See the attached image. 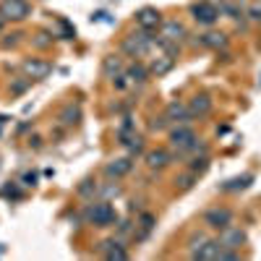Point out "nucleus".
<instances>
[{
  "instance_id": "obj_3",
  "label": "nucleus",
  "mask_w": 261,
  "mask_h": 261,
  "mask_svg": "<svg viewBox=\"0 0 261 261\" xmlns=\"http://www.w3.org/2000/svg\"><path fill=\"white\" fill-rule=\"evenodd\" d=\"M151 45H154V37H149V32H139V34H130L125 42H123V50L128 53V55H134V58H139V55H144Z\"/></svg>"
},
{
  "instance_id": "obj_5",
  "label": "nucleus",
  "mask_w": 261,
  "mask_h": 261,
  "mask_svg": "<svg viewBox=\"0 0 261 261\" xmlns=\"http://www.w3.org/2000/svg\"><path fill=\"white\" fill-rule=\"evenodd\" d=\"M136 24L144 29V32H154L157 27H162V16L157 8H141L136 13Z\"/></svg>"
},
{
  "instance_id": "obj_4",
  "label": "nucleus",
  "mask_w": 261,
  "mask_h": 261,
  "mask_svg": "<svg viewBox=\"0 0 261 261\" xmlns=\"http://www.w3.org/2000/svg\"><path fill=\"white\" fill-rule=\"evenodd\" d=\"M204 225L212 230H225L227 225H232V212L225 206H214L204 214Z\"/></svg>"
},
{
  "instance_id": "obj_27",
  "label": "nucleus",
  "mask_w": 261,
  "mask_h": 261,
  "mask_svg": "<svg viewBox=\"0 0 261 261\" xmlns=\"http://www.w3.org/2000/svg\"><path fill=\"white\" fill-rule=\"evenodd\" d=\"M130 232V222H120L118 225V235H128Z\"/></svg>"
},
{
  "instance_id": "obj_19",
  "label": "nucleus",
  "mask_w": 261,
  "mask_h": 261,
  "mask_svg": "<svg viewBox=\"0 0 261 261\" xmlns=\"http://www.w3.org/2000/svg\"><path fill=\"white\" fill-rule=\"evenodd\" d=\"M188 170L193 172V175H201V172H206V170H209V157H193L191 165H188Z\"/></svg>"
},
{
  "instance_id": "obj_14",
  "label": "nucleus",
  "mask_w": 261,
  "mask_h": 261,
  "mask_svg": "<svg viewBox=\"0 0 261 261\" xmlns=\"http://www.w3.org/2000/svg\"><path fill=\"white\" fill-rule=\"evenodd\" d=\"M188 110H191L193 115H206V113L212 110V99H209L206 94H196V97L191 99V105H188Z\"/></svg>"
},
{
  "instance_id": "obj_26",
  "label": "nucleus",
  "mask_w": 261,
  "mask_h": 261,
  "mask_svg": "<svg viewBox=\"0 0 261 261\" xmlns=\"http://www.w3.org/2000/svg\"><path fill=\"white\" fill-rule=\"evenodd\" d=\"M222 11H225L230 18H238V16H241V11H238L235 6H222Z\"/></svg>"
},
{
  "instance_id": "obj_18",
  "label": "nucleus",
  "mask_w": 261,
  "mask_h": 261,
  "mask_svg": "<svg viewBox=\"0 0 261 261\" xmlns=\"http://www.w3.org/2000/svg\"><path fill=\"white\" fill-rule=\"evenodd\" d=\"M180 34H183V27L178 24V21H167V24L162 27V37H165V39H172V42H175Z\"/></svg>"
},
{
  "instance_id": "obj_32",
  "label": "nucleus",
  "mask_w": 261,
  "mask_h": 261,
  "mask_svg": "<svg viewBox=\"0 0 261 261\" xmlns=\"http://www.w3.org/2000/svg\"><path fill=\"white\" fill-rule=\"evenodd\" d=\"M3 21H6V18H3V16H0V29H3Z\"/></svg>"
},
{
  "instance_id": "obj_23",
  "label": "nucleus",
  "mask_w": 261,
  "mask_h": 261,
  "mask_svg": "<svg viewBox=\"0 0 261 261\" xmlns=\"http://www.w3.org/2000/svg\"><path fill=\"white\" fill-rule=\"evenodd\" d=\"M139 227H141V238H144L151 227H154V217H151V214H141L139 217Z\"/></svg>"
},
{
  "instance_id": "obj_25",
  "label": "nucleus",
  "mask_w": 261,
  "mask_h": 261,
  "mask_svg": "<svg viewBox=\"0 0 261 261\" xmlns=\"http://www.w3.org/2000/svg\"><path fill=\"white\" fill-rule=\"evenodd\" d=\"M92 191H97V186H94L92 180H86V183H84V186L79 188V193H81V196H89Z\"/></svg>"
},
{
  "instance_id": "obj_8",
  "label": "nucleus",
  "mask_w": 261,
  "mask_h": 261,
  "mask_svg": "<svg viewBox=\"0 0 261 261\" xmlns=\"http://www.w3.org/2000/svg\"><path fill=\"white\" fill-rule=\"evenodd\" d=\"M165 118L180 125V123H191V120H193V113L188 110V107H186L183 102H178V99H175V102H170V105H167V115H165Z\"/></svg>"
},
{
  "instance_id": "obj_16",
  "label": "nucleus",
  "mask_w": 261,
  "mask_h": 261,
  "mask_svg": "<svg viewBox=\"0 0 261 261\" xmlns=\"http://www.w3.org/2000/svg\"><path fill=\"white\" fill-rule=\"evenodd\" d=\"M199 42H201L204 47H209V50H220V47H225V42H227V39H225L222 32H209V34H204Z\"/></svg>"
},
{
  "instance_id": "obj_28",
  "label": "nucleus",
  "mask_w": 261,
  "mask_h": 261,
  "mask_svg": "<svg viewBox=\"0 0 261 261\" xmlns=\"http://www.w3.org/2000/svg\"><path fill=\"white\" fill-rule=\"evenodd\" d=\"M27 84H29V81H16V84H13V92H16V94H21V92L27 89Z\"/></svg>"
},
{
  "instance_id": "obj_24",
  "label": "nucleus",
  "mask_w": 261,
  "mask_h": 261,
  "mask_svg": "<svg viewBox=\"0 0 261 261\" xmlns=\"http://www.w3.org/2000/svg\"><path fill=\"white\" fill-rule=\"evenodd\" d=\"M193 180H196V175H193V172H191V170H188V175H183V178H178V180H175V183H178V186H180V188H183V191H188V188H191V186H193Z\"/></svg>"
},
{
  "instance_id": "obj_6",
  "label": "nucleus",
  "mask_w": 261,
  "mask_h": 261,
  "mask_svg": "<svg viewBox=\"0 0 261 261\" xmlns=\"http://www.w3.org/2000/svg\"><path fill=\"white\" fill-rule=\"evenodd\" d=\"M191 13H193V18L199 21V24H204V27H212L217 18H220V11H217L212 3H196L193 8H191Z\"/></svg>"
},
{
  "instance_id": "obj_2",
  "label": "nucleus",
  "mask_w": 261,
  "mask_h": 261,
  "mask_svg": "<svg viewBox=\"0 0 261 261\" xmlns=\"http://www.w3.org/2000/svg\"><path fill=\"white\" fill-rule=\"evenodd\" d=\"M29 11H32L29 0H3L0 3V16L6 21H24L29 16Z\"/></svg>"
},
{
  "instance_id": "obj_21",
  "label": "nucleus",
  "mask_w": 261,
  "mask_h": 261,
  "mask_svg": "<svg viewBox=\"0 0 261 261\" xmlns=\"http://www.w3.org/2000/svg\"><path fill=\"white\" fill-rule=\"evenodd\" d=\"M60 123L63 125H76L79 123V110L76 107H65V110L60 113Z\"/></svg>"
},
{
  "instance_id": "obj_9",
  "label": "nucleus",
  "mask_w": 261,
  "mask_h": 261,
  "mask_svg": "<svg viewBox=\"0 0 261 261\" xmlns=\"http://www.w3.org/2000/svg\"><path fill=\"white\" fill-rule=\"evenodd\" d=\"M222 253V243L220 241H204L199 248L191 253V258H220Z\"/></svg>"
},
{
  "instance_id": "obj_29",
  "label": "nucleus",
  "mask_w": 261,
  "mask_h": 261,
  "mask_svg": "<svg viewBox=\"0 0 261 261\" xmlns=\"http://www.w3.org/2000/svg\"><path fill=\"white\" fill-rule=\"evenodd\" d=\"M37 183V175H34V172H27V175H24V186H34Z\"/></svg>"
},
{
  "instance_id": "obj_20",
  "label": "nucleus",
  "mask_w": 261,
  "mask_h": 261,
  "mask_svg": "<svg viewBox=\"0 0 261 261\" xmlns=\"http://www.w3.org/2000/svg\"><path fill=\"white\" fill-rule=\"evenodd\" d=\"M123 71V60L118 55H110V58H105V73H120Z\"/></svg>"
},
{
  "instance_id": "obj_30",
  "label": "nucleus",
  "mask_w": 261,
  "mask_h": 261,
  "mask_svg": "<svg viewBox=\"0 0 261 261\" xmlns=\"http://www.w3.org/2000/svg\"><path fill=\"white\" fill-rule=\"evenodd\" d=\"M118 193H120L118 186H107V188H105V196H118Z\"/></svg>"
},
{
  "instance_id": "obj_12",
  "label": "nucleus",
  "mask_w": 261,
  "mask_h": 261,
  "mask_svg": "<svg viewBox=\"0 0 261 261\" xmlns=\"http://www.w3.org/2000/svg\"><path fill=\"white\" fill-rule=\"evenodd\" d=\"M130 167H134V162H130L128 157H123V160H113L110 165L105 167V172L110 178H123V175H128V172H130Z\"/></svg>"
},
{
  "instance_id": "obj_13",
  "label": "nucleus",
  "mask_w": 261,
  "mask_h": 261,
  "mask_svg": "<svg viewBox=\"0 0 261 261\" xmlns=\"http://www.w3.org/2000/svg\"><path fill=\"white\" fill-rule=\"evenodd\" d=\"M172 65H175V58H170V55H160V58H154L151 60V65H149V73H154L157 79L160 76H165Z\"/></svg>"
},
{
  "instance_id": "obj_15",
  "label": "nucleus",
  "mask_w": 261,
  "mask_h": 261,
  "mask_svg": "<svg viewBox=\"0 0 261 261\" xmlns=\"http://www.w3.org/2000/svg\"><path fill=\"white\" fill-rule=\"evenodd\" d=\"M99 248H102V253H105L107 258H128V251H125V248H120V243H118V241H105Z\"/></svg>"
},
{
  "instance_id": "obj_22",
  "label": "nucleus",
  "mask_w": 261,
  "mask_h": 261,
  "mask_svg": "<svg viewBox=\"0 0 261 261\" xmlns=\"http://www.w3.org/2000/svg\"><path fill=\"white\" fill-rule=\"evenodd\" d=\"M248 183H251V175H243V178H232L227 186H222V191H243V188H248Z\"/></svg>"
},
{
  "instance_id": "obj_17",
  "label": "nucleus",
  "mask_w": 261,
  "mask_h": 261,
  "mask_svg": "<svg viewBox=\"0 0 261 261\" xmlns=\"http://www.w3.org/2000/svg\"><path fill=\"white\" fill-rule=\"evenodd\" d=\"M125 76L134 81V84H144L146 76H149V68H146V65H141V63H136V65H130V68H128Z\"/></svg>"
},
{
  "instance_id": "obj_31",
  "label": "nucleus",
  "mask_w": 261,
  "mask_h": 261,
  "mask_svg": "<svg viewBox=\"0 0 261 261\" xmlns=\"http://www.w3.org/2000/svg\"><path fill=\"white\" fill-rule=\"evenodd\" d=\"M248 16H251L253 21H261V8H251V11H248Z\"/></svg>"
},
{
  "instance_id": "obj_11",
  "label": "nucleus",
  "mask_w": 261,
  "mask_h": 261,
  "mask_svg": "<svg viewBox=\"0 0 261 261\" xmlns=\"http://www.w3.org/2000/svg\"><path fill=\"white\" fill-rule=\"evenodd\" d=\"M170 162H172V154L165 151V149H154V151H149V154H146V167L149 170H162Z\"/></svg>"
},
{
  "instance_id": "obj_1",
  "label": "nucleus",
  "mask_w": 261,
  "mask_h": 261,
  "mask_svg": "<svg viewBox=\"0 0 261 261\" xmlns=\"http://www.w3.org/2000/svg\"><path fill=\"white\" fill-rule=\"evenodd\" d=\"M86 217H89V222L94 227H113L115 225V209L107 204V201L94 204L89 212H86Z\"/></svg>"
},
{
  "instance_id": "obj_7",
  "label": "nucleus",
  "mask_w": 261,
  "mask_h": 261,
  "mask_svg": "<svg viewBox=\"0 0 261 261\" xmlns=\"http://www.w3.org/2000/svg\"><path fill=\"white\" fill-rule=\"evenodd\" d=\"M220 243H222V248H232V251H238L243 243H246V232L241 230V227H225L222 230V235H220Z\"/></svg>"
},
{
  "instance_id": "obj_10",
  "label": "nucleus",
  "mask_w": 261,
  "mask_h": 261,
  "mask_svg": "<svg viewBox=\"0 0 261 261\" xmlns=\"http://www.w3.org/2000/svg\"><path fill=\"white\" fill-rule=\"evenodd\" d=\"M24 71H27L32 79H45V76L53 71V65H50L47 60H37V58H32V60H24Z\"/></svg>"
}]
</instances>
